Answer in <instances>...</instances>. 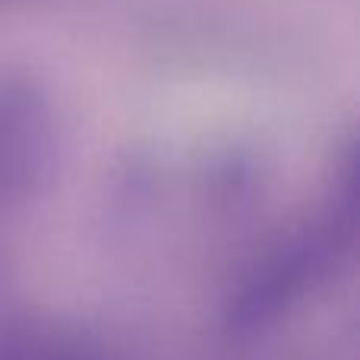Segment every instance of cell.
<instances>
[{"mask_svg": "<svg viewBox=\"0 0 360 360\" xmlns=\"http://www.w3.org/2000/svg\"><path fill=\"white\" fill-rule=\"evenodd\" d=\"M357 212L360 155L354 136H348L338 152H332L313 202L269 237L228 281L218 307V326L224 335H266L323 294L354 259Z\"/></svg>", "mask_w": 360, "mask_h": 360, "instance_id": "1", "label": "cell"}, {"mask_svg": "<svg viewBox=\"0 0 360 360\" xmlns=\"http://www.w3.org/2000/svg\"><path fill=\"white\" fill-rule=\"evenodd\" d=\"M57 143L60 120L48 86L29 73H0V212L48 184Z\"/></svg>", "mask_w": 360, "mask_h": 360, "instance_id": "2", "label": "cell"}, {"mask_svg": "<svg viewBox=\"0 0 360 360\" xmlns=\"http://www.w3.org/2000/svg\"><path fill=\"white\" fill-rule=\"evenodd\" d=\"M0 360H127L98 332L63 319H38L0 335Z\"/></svg>", "mask_w": 360, "mask_h": 360, "instance_id": "3", "label": "cell"}]
</instances>
